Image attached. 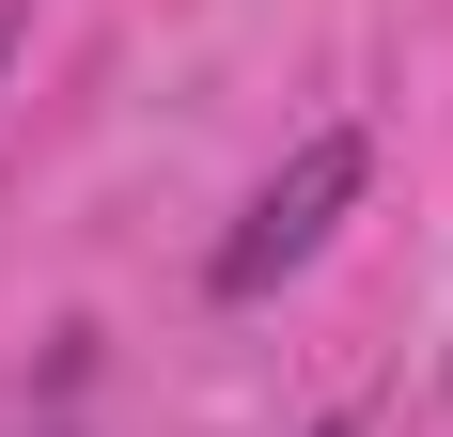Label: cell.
I'll return each mask as SVG.
<instances>
[{
    "label": "cell",
    "mask_w": 453,
    "mask_h": 437,
    "mask_svg": "<svg viewBox=\"0 0 453 437\" xmlns=\"http://www.w3.org/2000/svg\"><path fill=\"white\" fill-rule=\"evenodd\" d=\"M313 437H360V422H313Z\"/></svg>",
    "instance_id": "3957f363"
},
{
    "label": "cell",
    "mask_w": 453,
    "mask_h": 437,
    "mask_svg": "<svg viewBox=\"0 0 453 437\" xmlns=\"http://www.w3.org/2000/svg\"><path fill=\"white\" fill-rule=\"evenodd\" d=\"M360 188H375V141H360V126H313L266 188H250V218L203 250V297H281V281H297V265L360 218Z\"/></svg>",
    "instance_id": "6da1fadb"
},
{
    "label": "cell",
    "mask_w": 453,
    "mask_h": 437,
    "mask_svg": "<svg viewBox=\"0 0 453 437\" xmlns=\"http://www.w3.org/2000/svg\"><path fill=\"white\" fill-rule=\"evenodd\" d=\"M16 32H32V0H0V63H16Z\"/></svg>",
    "instance_id": "7a4b0ae2"
}]
</instances>
